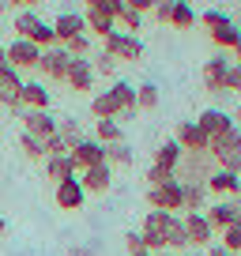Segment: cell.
I'll list each match as a JSON object with an SVG mask.
<instances>
[{
	"label": "cell",
	"instance_id": "6da1fadb",
	"mask_svg": "<svg viewBox=\"0 0 241 256\" xmlns=\"http://www.w3.org/2000/svg\"><path fill=\"white\" fill-rule=\"evenodd\" d=\"M208 154L215 158L218 170H230V174L241 177V128L234 124L230 132H222L218 140H211V144H208Z\"/></svg>",
	"mask_w": 241,
	"mask_h": 256
},
{
	"label": "cell",
	"instance_id": "7a4b0ae2",
	"mask_svg": "<svg viewBox=\"0 0 241 256\" xmlns=\"http://www.w3.org/2000/svg\"><path fill=\"white\" fill-rule=\"evenodd\" d=\"M211 170H215V158L208 151H185L181 162H177V170H174V177L181 184H204L211 177Z\"/></svg>",
	"mask_w": 241,
	"mask_h": 256
},
{
	"label": "cell",
	"instance_id": "3957f363",
	"mask_svg": "<svg viewBox=\"0 0 241 256\" xmlns=\"http://www.w3.org/2000/svg\"><path fill=\"white\" fill-rule=\"evenodd\" d=\"M106 53L113 56V60H124V64H132V60H140L144 56V42H140V34H128V30H113V34H106Z\"/></svg>",
	"mask_w": 241,
	"mask_h": 256
},
{
	"label": "cell",
	"instance_id": "277c9868",
	"mask_svg": "<svg viewBox=\"0 0 241 256\" xmlns=\"http://www.w3.org/2000/svg\"><path fill=\"white\" fill-rule=\"evenodd\" d=\"M166 226H170V211H147V215H144L140 238H144V248H147V252L166 248Z\"/></svg>",
	"mask_w": 241,
	"mask_h": 256
},
{
	"label": "cell",
	"instance_id": "5b68a950",
	"mask_svg": "<svg viewBox=\"0 0 241 256\" xmlns=\"http://www.w3.org/2000/svg\"><path fill=\"white\" fill-rule=\"evenodd\" d=\"M147 208L151 211H170V215H181V181H166L147 188Z\"/></svg>",
	"mask_w": 241,
	"mask_h": 256
},
{
	"label": "cell",
	"instance_id": "8992f818",
	"mask_svg": "<svg viewBox=\"0 0 241 256\" xmlns=\"http://www.w3.org/2000/svg\"><path fill=\"white\" fill-rule=\"evenodd\" d=\"M4 53H8V68H16V72L23 76V72H30V68H38L42 49L34 46V42H26V38H16V42L4 46Z\"/></svg>",
	"mask_w": 241,
	"mask_h": 256
},
{
	"label": "cell",
	"instance_id": "52a82bcc",
	"mask_svg": "<svg viewBox=\"0 0 241 256\" xmlns=\"http://www.w3.org/2000/svg\"><path fill=\"white\" fill-rule=\"evenodd\" d=\"M94 68H90V56H72V64H68L64 72V83L72 90H80V94H90V87H94Z\"/></svg>",
	"mask_w": 241,
	"mask_h": 256
},
{
	"label": "cell",
	"instance_id": "ba28073f",
	"mask_svg": "<svg viewBox=\"0 0 241 256\" xmlns=\"http://www.w3.org/2000/svg\"><path fill=\"white\" fill-rule=\"evenodd\" d=\"M19 90H23V76L16 68H8V64H0V106H8L12 113H23Z\"/></svg>",
	"mask_w": 241,
	"mask_h": 256
},
{
	"label": "cell",
	"instance_id": "9c48e42d",
	"mask_svg": "<svg viewBox=\"0 0 241 256\" xmlns=\"http://www.w3.org/2000/svg\"><path fill=\"white\" fill-rule=\"evenodd\" d=\"M68 64H72V56H68L64 46H49V49H42V56H38V72L49 76V80H64Z\"/></svg>",
	"mask_w": 241,
	"mask_h": 256
},
{
	"label": "cell",
	"instance_id": "30bf717a",
	"mask_svg": "<svg viewBox=\"0 0 241 256\" xmlns=\"http://www.w3.org/2000/svg\"><path fill=\"white\" fill-rule=\"evenodd\" d=\"M196 124H200V132L208 136V144H211V140H218L222 132H230V128H234V117L226 110H218V106H208V110L196 117Z\"/></svg>",
	"mask_w": 241,
	"mask_h": 256
},
{
	"label": "cell",
	"instance_id": "8fae6325",
	"mask_svg": "<svg viewBox=\"0 0 241 256\" xmlns=\"http://www.w3.org/2000/svg\"><path fill=\"white\" fill-rule=\"evenodd\" d=\"M53 200H56V208H60V211H80L83 200H87V192H83L80 177H64V181H56Z\"/></svg>",
	"mask_w": 241,
	"mask_h": 256
},
{
	"label": "cell",
	"instance_id": "7c38bea8",
	"mask_svg": "<svg viewBox=\"0 0 241 256\" xmlns=\"http://www.w3.org/2000/svg\"><path fill=\"white\" fill-rule=\"evenodd\" d=\"M68 158L76 162V174H80V170H90V166H102L106 162V147L98 144V140H83V144H76L72 151H68Z\"/></svg>",
	"mask_w": 241,
	"mask_h": 256
},
{
	"label": "cell",
	"instance_id": "4fadbf2b",
	"mask_svg": "<svg viewBox=\"0 0 241 256\" xmlns=\"http://www.w3.org/2000/svg\"><path fill=\"white\" fill-rule=\"evenodd\" d=\"M53 34H56V46H64V42L80 38V34H87V23H83V12H60V16L53 19Z\"/></svg>",
	"mask_w": 241,
	"mask_h": 256
},
{
	"label": "cell",
	"instance_id": "5bb4252c",
	"mask_svg": "<svg viewBox=\"0 0 241 256\" xmlns=\"http://www.w3.org/2000/svg\"><path fill=\"white\" fill-rule=\"evenodd\" d=\"M80 184H83V192H90V196H102V192H110L113 188V166H90V170H80Z\"/></svg>",
	"mask_w": 241,
	"mask_h": 256
},
{
	"label": "cell",
	"instance_id": "9a60e30c",
	"mask_svg": "<svg viewBox=\"0 0 241 256\" xmlns=\"http://www.w3.org/2000/svg\"><path fill=\"white\" fill-rule=\"evenodd\" d=\"M19 117H23V132H30L38 140H49L56 132V117L49 110H23Z\"/></svg>",
	"mask_w": 241,
	"mask_h": 256
},
{
	"label": "cell",
	"instance_id": "2e32d148",
	"mask_svg": "<svg viewBox=\"0 0 241 256\" xmlns=\"http://www.w3.org/2000/svg\"><path fill=\"white\" fill-rule=\"evenodd\" d=\"M181 222H185V238H188V245H200V248H208L211 245V222H208V215L204 211H192V215H181Z\"/></svg>",
	"mask_w": 241,
	"mask_h": 256
},
{
	"label": "cell",
	"instance_id": "e0dca14e",
	"mask_svg": "<svg viewBox=\"0 0 241 256\" xmlns=\"http://www.w3.org/2000/svg\"><path fill=\"white\" fill-rule=\"evenodd\" d=\"M204 188H208V196H238L241 192V177L230 174V170H211V177L204 181Z\"/></svg>",
	"mask_w": 241,
	"mask_h": 256
},
{
	"label": "cell",
	"instance_id": "ac0fdd59",
	"mask_svg": "<svg viewBox=\"0 0 241 256\" xmlns=\"http://www.w3.org/2000/svg\"><path fill=\"white\" fill-rule=\"evenodd\" d=\"M230 64H234V60H226L222 53H218V56H211V60L204 64V87H208L211 94H226V87H222V83H226V72H230Z\"/></svg>",
	"mask_w": 241,
	"mask_h": 256
},
{
	"label": "cell",
	"instance_id": "d6986e66",
	"mask_svg": "<svg viewBox=\"0 0 241 256\" xmlns=\"http://www.w3.org/2000/svg\"><path fill=\"white\" fill-rule=\"evenodd\" d=\"M174 140H177V147H181V151H208V136L200 132V124H196V120H181V124H177V132H174Z\"/></svg>",
	"mask_w": 241,
	"mask_h": 256
},
{
	"label": "cell",
	"instance_id": "ffe728a7",
	"mask_svg": "<svg viewBox=\"0 0 241 256\" xmlns=\"http://www.w3.org/2000/svg\"><path fill=\"white\" fill-rule=\"evenodd\" d=\"M49 87L38 80H23V90H19V106L23 110H49Z\"/></svg>",
	"mask_w": 241,
	"mask_h": 256
},
{
	"label": "cell",
	"instance_id": "44dd1931",
	"mask_svg": "<svg viewBox=\"0 0 241 256\" xmlns=\"http://www.w3.org/2000/svg\"><path fill=\"white\" fill-rule=\"evenodd\" d=\"M204 215H208L211 230H226V226L238 222V208H234V200H218V204H211V208H204Z\"/></svg>",
	"mask_w": 241,
	"mask_h": 256
},
{
	"label": "cell",
	"instance_id": "7402d4cb",
	"mask_svg": "<svg viewBox=\"0 0 241 256\" xmlns=\"http://www.w3.org/2000/svg\"><path fill=\"white\" fill-rule=\"evenodd\" d=\"M83 23H87V30L94 34V38H106V34L117 30V19H113L110 12H102V8H87L83 12Z\"/></svg>",
	"mask_w": 241,
	"mask_h": 256
},
{
	"label": "cell",
	"instance_id": "603a6c76",
	"mask_svg": "<svg viewBox=\"0 0 241 256\" xmlns=\"http://www.w3.org/2000/svg\"><path fill=\"white\" fill-rule=\"evenodd\" d=\"M110 94H113V102L120 106V117H132V113H136V87H132L128 80H117L110 87ZM117 117V120H120Z\"/></svg>",
	"mask_w": 241,
	"mask_h": 256
},
{
	"label": "cell",
	"instance_id": "cb8c5ba5",
	"mask_svg": "<svg viewBox=\"0 0 241 256\" xmlns=\"http://www.w3.org/2000/svg\"><path fill=\"white\" fill-rule=\"evenodd\" d=\"M208 208V188L204 184H181V211L192 215V211H204Z\"/></svg>",
	"mask_w": 241,
	"mask_h": 256
},
{
	"label": "cell",
	"instance_id": "d4e9b609",
	"mask_svg": "<svg viewBox=\"0 0 241 256\" xmlns=\"http://www.w3.org/2000/svg\"><path fill=\"white\" fill-rule=\"evenodd\" d=\"M56 136H60V144L68 147V151H72L76 144H83V140H87V132H83V124L76 117H64V120H56Z\"/></svg>",
	"mask_w": 241,
	"mask_h": 256
},
{
	"label": "cell",
	"instance_id": "484cf974",
	"mask_svg": "<svg viewBox=\"0 0 241 256\" xmlns=\"http://www.w3.org/2000/svg\"><path fill=\"white\" fill-rule=\"evenodd\" d=\"M46 174L56 184V181H64V177H76V162L68 154H53V158H46Z\"/></svg>",
	"mask_w": 241,
	"mask_h": 256
},
{
	"label": "cell",
	"instance_id": "4316f807",
	"mask_svg": "<svg viewBox=\"0 0 241 256\" xmlns=\"http://www.w3.org/2000/svg\"><path fill=\"white\" fill-rule=\"evenodd\" d=\"M90 113H94V120H106V117H120V106L113 102L110 90H102V94L90 98Z\"/></svg>",
	"mask_w": 241,
	"mask_h": 256
},
{
	"label": "cell",
	"instance_id": "83f0119b",
	"mask_svg": "<svg viewBox=\"0 0 241 256\" xmlns=\"http://www.w3.org/2000/svg\"><path fill=\"white\" fill-rule=\"evenodd\" d=\"M211 34V46H222V49H234L241 42V26L238 23H222V26H215V30H208Z\"/></svg>",
	"mask_w": 241,
	"mask_h": 256
},
{
	"label": "cell",
	"instance_id": "f1b7e54d",
	"mask_svg": "<svg viewBox=\"0 0 241 256\" xmlns=\"http://www.w3.org/2000/svg\"><path fill=\"white\" fill-rule=\"evenodd\" d=\"M94 140L98 144H117V140H124V132H120V120L117 117H106V120H98L94 124Z\"/></svg>",
	"mask_w": 241,
	"mask_h": 256
},
{
	"label": "cell",
	"instance_id": "f546056e",
	"mask_svg": "<svg viewBox=\"0 0 241 256\" xmlns=\"http://www.w3.org/2000/svg\"><path fill=\"white\" fill-rule=\"evenodd\" d=\"M166 248H174V252L188 248V238H185V222H181V215H170V226H166Z\"/></svg>",
	"mask_w": 241,
	"mask_h": 256
},
{
	"label": "cell",
	"instance_id": "4dcf8cb0",
	"mask_svg": "<svg viewBox=\"0 0 241 256\" xmlns=\"http://www.w3.org/2000/svg\"><path fill=\"white\" fill-rule=\"evenodd\" d=\"M181 147H177V140H166V144H158V151H154V166H166V170H177V162H181Z\"/></svg>",
	"mask_w": 241,
	"mask_h": 256
},
{
	"label": "cell",
	"instance_id": "1f68e13d",
	"mask_svg": "<svg viewBox=\"0 0 241 256\" xmlns=\"http://www.w3.org/2000/svg\"><path fill=\"white\" fill-rule=\"evenodd\" d=\"M106 166H132V147L124 144V140H117V144H106Z\"/></svg>",
	"mask_w": 241,
	"mask_h": 256
},
{
	"label": "cell",
	"instance_id": "d6a6232c",
	"mask_svg": "<svg viewBox=\"0 0 241 256\" xmlns=\"http://www.w3.org/2000/svg\"><path fill=\"white\" fill-rule=\"evenodd\" d=\"M136 110H147V113H151V110H158V87H154L151 80L136 87Z\"/></svg>",
	"mask_w": 241,
	"mask_h": 256
},
{
	"label": "cell",
	"instance_id": "836d02e7",
	"mask_svg": "<svg viewBox=\"0 0 241 256\" xmlns=\"http://www.w3.org/2000/svg\"><path fill=\"white\" fill-rule=\"evenodd\" d=\"M19 151H23L30 162H38V158H46V140H38V136H30V132H23V136H19Z\"/></svg>",
	"mask_w": 241,
	"mask_h": 256
},
{
	"label": "cell",
	"instance_id": "e575fe53",
	"mask_svg": "<svg viewBox=\"0 0 241 256\" xmlns=\"http://www.w3.org/2000/svg\"><path fill=\"white\" fill-rule=\"evenodd\" d=\"M196 23V12H192V4L188 0H181L174 8V16H170V26H177V30H188V26Z\"/></svg>",
	"mask_w": 241,
	"mask_h": 256
},
{
	"label": "cell",
	"instance_id": "d590c367",
	"mask_svg": "<svg viewBox=\"0 0 241 256\" xmlns=\"http://www.w3.org/2000/svg\"><path fill=\"white\" fill-rule=\"evenodd\" d=\"M38 23H42V19H38V12H34V8H23V12L16 16V34H19V38H30Z\"/></svg>",
	"mask_w": 241,
	"mask_h": 256
},
{
	"label": "cell",
	"instance_id": "8d00e7d4",
	"mask_svg": "<svg viewBox=\"0 0 241 256\" xmlns=\"http://www.w3.org/2000/svg\"><path fill=\"white\" fill-rule=\"evenodd\" d=\"M196 23H204L208 30H215V26H222V23H234V16H226L222 8H208V12H196Z\"/></svg>",
	"mask_w": 241,
	"mask_h": 256
},
{
	"label": "cell",
	"instance_id": "74e56055",
	"mask_svg": "<svg viewBox=\"0 0 241 256\" xmlns=\"http://www.w3.org/2000/svg\"><path fill=\"white\" fill-rule=\"evenodd\" d=\"M90 68H94V76H117V60H113L106 49L90 56Z\"/></svg>",
	"mask_w": 241,
	"mask_h": 256
},
{
	"label": "cell",
	"instance_id": "f35d334b",
	"mask_svg": "<svg viewBox=\"0 0 241 256\" xmlns=\"http://www.w3.org/2000/svg\"><path fill=\"white\" fill-rule=\"evenodd\" d=\"M26 42H34L38 49H49V46H56V34H53V26H49V23H38Z\"/></svg>",
	"mask_w": 241,
	"mask_h": 256
},
{
	"label": "cell",
	"instance_id": "ab89813d",
	"mask_svg": "<svg viewBox=\"0 0 241 256\" xmlns=\"http://www.w3.org/2000/svg\"><path fill=\"white\" fill-rule=\"evenodd\" d=\"M222 248H226V252H241V218H238V222H234V226H226V230H222Z\"/></svg>",
	"mask_w": 241,
	"mask_h": 256
},
{
	"label": "cell",
	"instance_id": "60d3db41",
	"mask_svg": "<svg viewBox=\"0 0 241 256\" xmlns=\"http://www.w3.org/2000/svg\"><path fill=\"white\" fill-rule=\"evenodd\" d=\"M144 177H147V188H154V184H166V181H174V170H166V166H154V162H151Z\"/></svg>",
	"mask_w": 241,
	"mask_h": 256
},
{
	"label": "cell",
	"instance_id": "b9f144b4",
	"mask_svg": "<svg viewBox=\"0 0 241 256\" xmlns=\"http://www.w3.org/2000/svg\"><path fill=\"white\" fill-rule=\"evenodd\" d=\"M117 23L124 26V30H128V34H136L140 26H144V16H140V12H132V8H124V12H120V16H117Z\"/></svg>",
	"mask_w": 241,
	"mask_h": 256
},
{
	"label": "cell",
	"instance_id": "7bdbcfd3",
	"mask_svg": "<svg viewBox=\"0 0 241 256\" xmlns=\"http://www.w3.org/2000/svg\"><path fill=\"white\" fill-rule=\"evenodd\" d=\"M64 49H68V56H90V38H87V34H80V38L64 42Z\"/></svg>",
	"mask_w": 241,
	"mask_h": 256
},
{
	"label": "cell",
	"instance_id": "ee69618b",
	"mask_svg": "<svg viewBox=\"0 0 241 256\" xmlns=\"http://www.w3.org/2000/svg\"><path fill=\"white\" fill-rule=\"evenodd\" d=\"M83 4H87V8H102V12H110L113 19L124 12V0H83Z\"/></svg>",
	"mask_w": 241,
	"mask_h": 256
},
{
	"label": "cell",
	"instance_id": "f6af8a7d",
	"mask_svg": "<svg viewBox=\"0 0 241 256\" xmlns=\"http://www.w3.org/2000/svg\"><path fill=\"white\" fill-rule=\"evenodd\" d=\"M226 94H241V72H238V64H230V72H226Z\"/></svg>",
	"mask_w": 241,
	"mask_h": 256
},
{
	"label": "cell",
	"instance_id": "bcb514c9",
	"mask_svg": "<svg viewBox=\"0 0 241 256\" xmlns=\"http://www.w3.org/2000/svg\"><path fill=\"white\" fill-rule=\"evenodd\" d=\"M53 154H68V147L60 144V136H56V132L46 140V158H53Z\"/></svg>",
	"mask_w": 241,
	"mask_h": 256
},
{
	"label": "cell",
	"instance_id": "7dc6e473",
	"mask_svg": "<svg viewBox=\"0 0 241 256\" xmlns=\"http://www.w3.org/2000/svg\"><path fill=\"white\" fill-rule=\"evenodd\" d=\"M124 245H128V252H144V238H140V230L124 234Z\"/></svg>",
	"mask_w": 241,
	"mask_h": 256
},
{
	"label": "cell",
	"instance_id": "c3c4849f",
	"mask_svg": "<svg viewBox=\"0 0 241 256\" xmlns=\"http://www.w3.org/2000/svg\"><path fill=\"white\" fill-rule=\"evenodd\" d=\"M124 8H132V12H140V16H147V12L154 8V0H124Z\"/></svg>",
	"mask_w": 241,
	"mask_h": 256
},
{
	"label": "cell",
	"instance_id": "681fc988",
	"mask_svg": "<svg viewBox=\"0 0 241 256\" xmlns=\"http://www.w3.org/2000/svg\"><path fill=\"white\" fill-rule=\"evenodd\" d=\"M38 4H42V0H8V8H19V12H23V8H38Z\"/></svg>",
	"mask_w": 241,
	"mask_h": 256
},
{
	"label": "cell",
	"instance_id": "f907efd6",
	"mask_svg": "<svg viewBox=\"0 0 241 256\" xmlns=\"http://www.w3.org/2000/svg\"><path fill=\"white\" fill-rule=\"evenodd\" d=\"M68 256H94V248H87V245H72V248H68Z\"/></svg>",
	"mask_w": 241,
	"mask_h": 256
},
{
	"label": "cell",
	"instance_id": "816d5d0a",
	"mask_svg": "<svg viewBox=\"0 0 241 256\" xmlns=\"http://www.w3.org/2000/svg\"><path fill=\"white\" fill-rule=\"evenodd\" d=\"M204 256H230V252H226L222 245H208V252H204Z\"/></svg>",
	"mask_w": 241,
	"mask_h": 256
},
{
	"label": "cell",
	"instance_id": "f5cc1de1",
	"mask_svg": "<svg viewBox=\"0 0 241 256\" xmlns=\"http://www.w3.org/2000/svg\"><path fill=\"white\" fill-rule=\"evenodd\" d=\"M230 200H234V208H238V218H241V192H238V196H230Z\"/></svg>",
	"mask_w": 241,
	"mask_h": 256
},
{
	"label": "cell",
	"instance_id": "db71d44e",
	"mask_svg": "<svg viewBox=\"0 0 241 256\" xmlns=\"http://www.w3.org/2000/svg\"><path fill=\"white\" fill-rule=\"evenodd\" d=\"M0 64H8V53H4V42H0Z\"/></svg>",
	"mask_w": 241,
	"mask_h": 256
},
{
	"label": "cell",
	"instance_id": "11a10c76",
	"mask_svg": "<svg viewBox=\"0 0 241 256\" xmlns=\"http://www.w3.org/2000/svg\"><path fill=\"white\" fill-rule=\"evenodd\" d=\"M238 120H241V102H238V113H234V124H238Z\"/></svg>",
	"mask_w": 241,
	"mask_h": 256
},
{
	"label": "cell",
	"instance_id": "9f6ffc18",
	"mask_svg": "<svg viewBox=\"0 0 241 256\" xmlns=\"http://www.w3.org/2000/svg\"><path fill=\"white\" fill-rule=\"evenodd\" d=\"M234 53H238V64H241V42H238V46H234Z\"/></svg>",
	"mask_w": 241,
	"mask_h": 256
},
{
	"label": "cell",
	"instance_id": "6f0895ef",
	"mask_svg": "<svg viewBox=\"0 0 241 256\" xmlns=\"http://www.w3.org/2000/svg\"><path fill=\"white\" fill-rule=\"evenodd\" d=\"M4 12H8V0H0V16H4Z\"/></svg>",
	"mask_w": 241,
	"mask_h": 256
},
{
	"label": "cell",
	"instance_id": "680465c9",
	"mask_svg": "<svg viewBox=\"0 0 241 256\" xmlns=\"http://www.w3.org/2000/svg\"><path fill=\"white\" fill-rule=\"evenodd\" d=\"M4 230H8V222H4V218H0V238H4Z\"/></svg>",
	"mask_w": 241,
	"mask_h": 256
},
{
	"label": "cell",
	"instance_id": "91938a15",
	"mask_svg": "<svg viewBox=\"0 0 241 256\" xmlns=\"http://www.w3.org/2000/svg\"><path fill=\"white\" fill-rule=\"evenodd\" d=\"M132 256H154V252H147V248H144V252H132Z\"/></svg>",
	"mask_w": 241,
	"mask_h": 256
},
{
	"label": "cell",
	"instance_id": "94428289",
	"mask_svg": "<svg viewBox=\"0 0 241 256\" xmlns=\"http://www.w3.org/2000/svg\"><path fill=\"white\" fill-rule=\"evenodd\" d=\"M238 72H241V64H238Z\"/></svg>",
	"mask_w": 241,
	"mask_h": 256
}]
</instances>
